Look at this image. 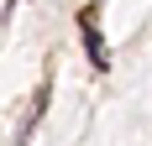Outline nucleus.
<instances>
[{"instance_id": "1", "label": "nucleus", "mask_w": 152, "mask_h": 146, "mask_svg": "<svg viewBox=\"0 0 152 146\" xmlns=\"http://www.w3.org/2000/svg\"><path fill=\"white\" fill-rule=\"evenodd\" d=\"M79 31H84L89 63H94V68H110V52H105V42H100V31H94V16H79Z\"/></svg>"}, {"instance_id": "2", "label": "nucleus", "mask_w": 152, "mask_h": 146, "mask_svg": "<svg viewBox=\"0 0 152 146\" xmlns=\"http://www.w3.org/2000/svg\"><path fill=\"white\" fill-rule=\"evenodd\" d=\"M11 11H16V0H5V16H11Z\"/></svg>"}]
</instances>
